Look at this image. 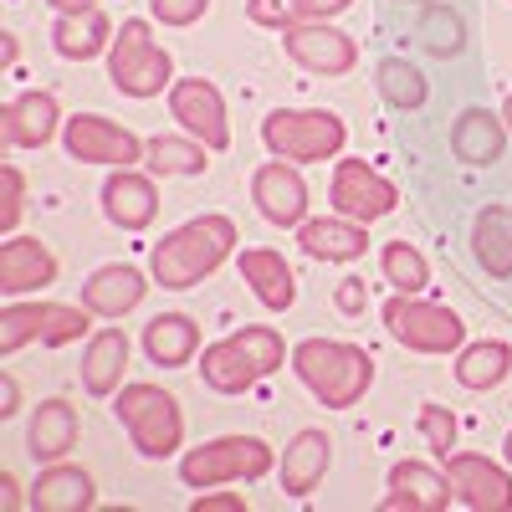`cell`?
<instances>
[{
	"mask_svg": "<svg viewBox=\"0 0 512 512\" xmlns=\"http://www.w3.org/2000/svg\"><path fill=\"white\" fill-rule=\"evenodd\" d=\"M415 36H420V47H425V52H436V57H456V52H461V41H466L461 16L446 11V6H431V11H425Z\"/></svg>",
	"mask_w": 512,
	"mask_h": 512,
	"instance_id": "obj_32",
	"label": "cell"
},
{
	"mask_svg": "<svg viewBox=\"0 0 512 512\" xmlns=\"http://www.w3.org/2000/svg\"><path fill=\"white\" fill-rule=\"evenodd\" d=\"M272 472V451L256 436H221L180 461V477L190 487H216V482H256Z\"/></svg>",
	"mask_w": 512,
	"mask_h": 512,
	"instance_id": "obj_5",
	"label": "cell"
},
{
	"mask_svg": "<svg viewBox=\"0 0 512 512\" xmlns=\"http://www.w3.org/2000/svg\"><path fill=\"white\" fill-rule=\"evenodd\" d=\"M297 246L308 256H318V262H354V256H364L369 236L359 221H308Z\"/></svg>",
	"mask_w": 512,
	"mask_h": 512,
	"instance_id": "obj_24",
	"label": "cell"
},
{
	"mask_svg": "<svg viewBox=\"0 0 512 512\" xmlns=\"http://www.w3.org/2000/svg\"><path fill=\"white\" fill-rule=\"evenodd\" d=\"M446 482L472 512H512V477L482 456H451Z\"/></svg>",
	"mask_w": 512,
	"mask_h": 512,
	"instance_id": "obj_12",
	"label": "cell"
},
{
	"mask_svg": "<svg viewBox=\"0 0 512 512\" xmlns=\"http://www.w3.org/2000/svg\"><path fill=\"white\" fill-rule=\"evenodd\" d=\"M246 16L256 21V26H297V16H292V0H246Z\"/></svg>",
	"mask_w": 512,
	"mask_h": 512,
	"instance_id": "obj_39",
	"label": "cell"
},
{
	"mask_svg": "<svg viewBox=\"0 0 512 512\" xmlns=\"http://www.w3.org/2000/svg\"><path fill=\"white\" fill-rule=\"evenodd\" d=\"M82 333H88V313H82V308H67V303H52V318H47L41 344L62 349V344H72V338H82Z\"/></svg>",
	"mask_w": 512,
	"mask_h": 512,
	"instance_id": "obj_36",
	"label": "cell"
},
{
	"mask_svg": "<svg viewBox=\"0 0 512 512\" xmlns=\"http://www.w3.org/2000/svg\"><path fill=\"white\" fill-rule=\"evenodd\" d=\"M144 272L134 267H103L88 277V287H82V297H88V308L103 313V318H123V313H134L144 303Z\"/></svg>",
	"mask_w": 512,
	"mask_h": 512,
	"instance_id": "obj_17",
	"label": "cell"
},
{
	"mask_svg": "<svg viewBox=\"0 0 512 512\" xmlns=\"http://www.w3.org/2000/svg\"><path fill=\"white\" fill-rule=\"evenodd\" d=\"M205 6H210V0H154V16L164 26H190V21L205 16Z\"/></svg>",
	"mask_w": 512,
	"mask_h": 512,
	"instance_id": "obj_40",
	"label": "cell"
},
{
	"mask_svg": "<svg viewBox=\"0 0 512 512\" xmlns=\"http://www.w3.org/2000/svg\"><path fill=\"white\" fill-rule=\"evenodd\" d=\"M384 277H390L400 292H420V287H425V262H420V251L405 246V241H390V246H384Z\"/></svg>",
	"mask_w": 512,
	"mask_h": 512,
	"instance_id": "obj_35",
	"label": "cell"
},
{
	"mask_svg": "<svg viewBox=\"0 0 512 512\" xmlns=\"http://www.w3.org/2000/svg\"><path fill=\"white\" fill-rule=\"evenodd\" d=\"M16 405H21L16 379H11V374H0V415H16Z\"/></svg>",
	"mask_w": 512,
	"mask_h": 512,
	"instance_id": "obj_44",
	"label": "cell"
},
{
	"mask_svg": "<svg viewBox=\"0 0 512 512\" xmlns=\"http://www.w3.org/2000/svg\"><path fill=\"white\" fill-rule=\"evenodd\" d=\"M379 88H384V98H390L395 108H420L425 103V77L410 67V62H379Z\"/></svg>",
	"mask_w": 512,
	"mask_h": 512,
	"instance_id": "obj_33",
	"label": "cell"
},
{
	"mask_svg": "<svg viewBox=\"0 0 512 512\" xmlns=\"http://www.w3.org/2000/svg\"><path fill=\"white\" fill-rule=\"evenodd\" d=\"M0 502H6V507H21V487H16V477L0 482Z\"/></svg>",
	"mask_w": 512,
	"mask_h": 512,
	"instance_id": "obj_45",
	"label": "cell"
},
{
	"mask_svg": "<svg viewBox=\"0 0 512 512\" xmlns=\"http://www.w3.org/2000/svg\"><path fill=\"white\" fill-rule=\"evenodd\" d=\"M118 420L134 431V446L144 456H154V461L169 456L180 446V436H185V420H180L175 395L154 390V384H128V390L118 395Z\"/></svg>",
	"mask_w": 512,
	"mask_h": 512,
	"instance_id": "obj_6",
	"label": "cell"
},
{
	"mask_svg": "<svg viewBox=\"0 0 512 512\" xmlns=\"http://www.w3.org/2000/svg\"><path fill=\"white\" fill-rule=\"evenodd\" d=\"M62 16H77V11H93V0H52Z\"/></svg>",
	"mask_w": 512,
	"mask_h": 512,
	"instance_id": "obj_46",
	"label": "cell"
},
{
	"mask_svg": "<svg viewBox=\"0 0 512 512\" xmlns=\"http://www.w3.org/2000/svg\"><path fill=\"white\" fill-rule=\"evenodd\" d=\"M384 328L415 354H446V349H456L466 338V328H461V318L451 308L415 303L410 292H395L390 303H384Z\"/></svg>",
	"mask_w": 512,
	"mask_h": 512,
	"instance_id": "obj_7",
	"label": "cell"
},
{
	"mask_svg": "<svg viewBox=\"0 0 512 512\" xmlns=\"http://www.w3.org/2000/svg\"><path fill=\"white\" fill-rule=\"evenodd\" d=\"M451 149H456V159H466V164H492V159L502 154V123H497L487 108H466V113L456 118Z\"/></svg>",
	"mask_w": 512,
	"mask_h": 512,
	"instance_id": "obj_27",
	"label": "cell"
},
{
	"mask_svg": "<svg viewBox=\"0 0 512 512\" xmlns=\"http://www.w3.org/2000/svg\"><path fill=\"white\" fill-rule=\"evenodd\" d=\"M246 507V497H236V492H216V497H195V512H241Z\"/></svg>",
	"mask_w": 512,
	"mask_h": 512,
	"instance_id": "obj_43",
	"label": "cell"
},
{
	"mask_svg": "<svg viewBox=\"0 0 512 512\" xmlns=\"http://www.w3.org/2000/svg\"><path fill=\"white\" fill-rule=\"evenodd\" d=\"M139 139L128 128L98 118V113H77L67 123V154L82 159V164H134L139 159Z\"/></svg>",
	"mask_w": 512,
	"mask_h": 512,
	"instance_id": "obj_10",
	"label": "cell"
},
{
	"mask_svg": "<svg viewBox=\"0 0 512 512\" xmlns=\"http://www.w3.org/2000/svg\"><path fill=\"white\" fill-rule=\"evenodd\" d=\"M512 369V349L507 344H472L461 354L456 364V379L466 384V390H492V384H502Z\"/></svg>",
	"mask_w": 512,
	"mask_h": 512,
	"instance_id": "obj_30",
	"label": "cell"
},
{
	"mask_svg": "<svg viewBox=\"0 0 512 512\" xmlns=\"http://www.w3.org/2000/svg\"><path fill=\"white\" fill-rule=\"evenodd\" d=\"M103 210L108 221H118L123 231H144L154 216H159V195L144 175H113L103 185Z\"/></svg>",
	"mask_w": 512,
	"mask_h": 512,
	"instance_id": "obj_18",
	"label": "cell"
},
{
	"mask_svg": "<svg viewBox=\"0 0 512 512\" xmlns=\"http://www.w3.org/2000/svg\"><path fill=\"white\" fill-rule=\"evenodd\" d=\"M72 441H77V410H72L67 400H47V405L31 415V436H26V446H31L36 461H57V456H67Z\"/></svg>",
	"mask_w": 512,
	"mask_h": 512,
	"instance_id": "obj_20",
	"label": "cell"
},
{
	"mask_svg": "<svg viewBox=\"0 0 512 512\" xmlns=\"http://www.w3.org/2000/svg\"><path fill=\"white\" fill-rule=\"evenodd\" d=\"M169 108H175V118L190 128L200 144H210V149H226V144H231L226 103H221V93H216V82H205V77L175 82V93H169Z\"/></svg>",
	"mask_w": 512,
	"mask_h": 512,
	"instance_id": "obj_11",
	"label": "cell"
},
{
	"mask_svg": "<svg viewBox=\"0 0 512 512\" xmlns=\"http://www.w3.org/2000/svg\"><path fill=\"white\" fill-rule=\"evenodd\" d=\"M333 205H338V216L344 221H379V216H390L395 210V185L390 180H379L369 164L349 159V164H338V175H333Z\"/></svg>",
	"mask_w": 512,
	"mask_h": 512,
	"instance_id": "obj_9",
	"label": "cell"
},
{
	"mask_svg": "<svg viewBox=\"0 0 512 512\" xmlns=\"http://www.w3.org/2000/svg\"><path fill=\"white\" fill-rule=\"evenodd\" d=\"M507 456H512V436H507Z\"/></svg>",
	"mask_w": 512,
	"mask_h": 512,
	"instance_id": "obj_48",
	"label": "cell"
},
{
	"mask_svg": "<svg viewBox=\"0 0 512 512\" xmlns=\"http://www.w3.org/2000/svg\"><path fill=\"white\" fill-rule=\"evenodd\" d=\"M0 190H6V205H0V226H16L21 221V205H26V180H21V169H0Z\"/></svg>",
	"mask_w": 512,
	"mask_h": 512,
	"instance_id": "obj_38",
	"label": "cell"
},
{
	"mask_svg": "<svg viewBox=\"0 0 512 512\" xmlns=\"http://www.w3.org/2000/svg\"><path fill=\"white\" fill-rule=\"evenodd\" d=\"M47 318H52V303H16V308H6V318H0V349L6 354L26 349L31 338L47 333Z\"/></svg>",
	"mask_w": 512,
	"mask_h": 512,
	"instance_id": "obj_31",
	"label": "cell"
},
{
	"mask_svg": "<svg viewBox=\"0 0 512 512\" xmlns=\"http://www.w3.org/2000/svg\"><path fill=\"white\" fill-rule=\"evenodd\" d=\"M277 364H282V333L277 328H241V333H231V338L205 349L200 374H205L210 390L241 395L256 379H267Z\"/></svg>",
	"mask_w": 512,
	"mask_h": 512,
	"instance_id": "obj_3",
	"label": "cell"
},
{
	"mask_svg": "<svg viewBox=\"0 0 512 512\" xmlns=\"http://www.w3.org/2000/svg\"><path fill=\"white\" fill-rule=\"evenodd\" d=\"M420 431L431 441V451H451L456 446V415L446 405H420Z\"/></svg>",
	"mask_w": 512,
	"mask_h": 512,
	"instance_id": "obj_37",
	"label": "cell"
},
{
	"mask_svg": "<svg viewBox=\"0 0 512 512\" xmlns=\"http://www.w3.org/2000/svg\"><path fill=\"white\" fill-rule=\"evenodd\" d=\"M149 164H154V175H190V169H205V154L190 139H154Z\"/></svg>",
	"mask_w": 512,
	"mask_h": 512,
	"instance_id": "obj_34",
	"label": "cell"
},
{
	"mask_svg": "<svg viewBox=\"0 0 512 512\" xmlns=\"http://www.w3.org/2000/svg\"><path fill=\"white\" fill-rule=\"evenodd\" d=\"M128 369V338L118 328L98 333L93 338V349L88 359H82V384H88V395H113L118 390V379Z\"/></svg>",
	"mask_w": 512,
	"mask_h": 512,
	"instance_id": "obj_26",
	"label": "cell"
},
{
	"mask_svg": "<svg viewBox=\"0 0 512 512\" xmlns=\"http://www.w3.org/2000/svg\"><path fill=\"white\" fill-rule=\"evenodd\" d=\"M236 246V226L226 216H200L180 231H169L154 246V282L159 287H195L200 277H210Z\"/></svg>",
	"mask_w": 512,
	"mask_h": 512,
	"instance_id": "obj_1",
	"label": "cell"
},
{
	"mask_svg": "<svg viewBox=\"0 0 512 512\" xmlns=\"http://www.w3.org/2000/svg\"><path fill=\"white\" fill-rule=\"evenodd\" d=\"M292 364H297L303 384L328 410L359 405V395L369 390V379H374V364L354 344H333V338H308V344H297Z\"/></svg>",
	"mask_w": 512,
	"mask_h": 512,
	"instance_id": "obj_2",
	"label": "cell"
},
{
	"mask_svg": "<svg viewBox=\"0 0 512 512\" xmlns=\"http://www.w3.org/2000/svg\"><path fill=\"white\" fill-rule=\"evenodd\" d=\"M451 482L436 477L431 466L420 461H400L390 472V497H384V512H446L451 502Z\"/></svg>",
	"mask_w": 512,
	"mask_h": 512,
	"instance_id": "obj_14",
	"label": "cell"
},
{
	"mask_svg": "<svg viewBox=\"0 0 512 512\" xmlns=\"http://www.w3.org/2000/svg\"><path fill=\"white\" fill-rule=\"evenodd\" d=\"M328 472V436L323 431H303V436H292L287 456H282V487L292 497H308Z\"/></svg>",
	"mask_w": 512,
	"mask_h": 512,
	"instance_id": "obj_19",
	"label": "cell"
},
{
	"mask_svg": "<svg viewBox=\"0 0 512 512\" xmlns=\"http://www.w3.org/2000/svg\"><path fill=\"white\" fill-rule=\"evenodd\" d=\"M333 303L344 308V313H359V308H364V282L344 277V282H338V292H333Z\"/></svg>",
	"mask_w": 512,
	"mask_h": 512,
	"instance_id": "obj_42",
	"label": "cell"
},
{
	"mask_svg": "<svg viewBox=\"0 0 512 512\" xmlns=\"http://www.w3.org/2000/svg\"><path fill=\"white\" fill-rule=\"evenodd\" d=\"M57 128V103L52 93H21L11 108H6V144H21V149H41Z\"/></svg>",
	"mask_w": 512,
	"mask_h": 512,
	"instance_id": "obj_22",
	"label": "cell"
},
{
	"mask_svg": "<svg viewBox=\"0 0 512 512\" xmlns=\"http://www.w3.org/2000/svg\"><path fill=\"white\" fill-rule=\"evenodd\" d=\"M52 277H57V262H52V251L41 246L36 236H16V241L0 246V292L6 297L47 287Z\"/></svg>",
	"mask_w": 512,
	"mask_h": 512,
	"instance_id": "obj_16",
	"label": "cell"
},
{
	"mask_svg": "<svg viewBox=\"0 0 512 512\" xmlns=\"http://www.w3.org/2000/svg\"><path fill=\"white\" fill-rule=\"evenodd\" d=\"M477 262L492 277H512V210L487 205L477 216Z\"/></svg>",
	"mask_w": 512,
	"mask_h": 512,
	"instance_id": "obj_28",
	"label": "cell"
},
{
	"mask_svg": "<svg viewBox=\"0 0 512 512\" xmlns=\"http://www.w3.org/2000/svg\"><path fill=\"white\" fill-rule=\"evenodd\" d=\"M349 0H292V16L297 21H323V16H333V11H344Z\"/></svg>",
	"mask_w": 512,
	"mask_h": 512,
	"instance_id": "obj_41",
	"label": "cell"
},
{
	"mask_svg": "<svg viewBox=\"0 0 512 512\" xmlns=\"http://www.w3.org/2000/svg\"><path fill=\"white\" fill-rule=\"evenodd\" d=\"M251 195H256V205H262V216L272 226H297L308 210V185L297 180V169H287V164H267L262 175L251 180Z\"/></svg>",
	"mask_w": 512,
	"mask_h": 512,
	"instance_id": "obj_15",
	"label": "cell"
},
{
	"mask_svg": "<svg viewBox=\"0 0 512 512\" xmlns=\"http://www.w3.org/2000/svg\"><path fill=\"white\" fill-rule=\"evenodd\" d=\"M287 52H292V62H303L308 72H323V77H338V72H349L359 62L354 41L344 31H333V26H318V21L287 26Z\"/></svg>",
	"mask_w": 512,
	"mask_h": 512,
	"instance_id": "obj_13",
	"label": "cell"
},
{
	"mask_svg": "<svg viewBox=\"0 0 512 512\" xmlns=\"http://www.w3.org/2000/svg\"><path fill=\"white\" fill-rule=\"evenodd\" d=\"M241 277L256 287V297H262L267 308H287L292 303V267L282 262L277 251H262V246H251V251H241Z\"/></svg>",
	"mask_w": 512,
	"mask_h": 512,
	"instance_id": "obj_25",
	"label": "cell"
},
{
	"mask_svg": "<svg viewBox=\"0 0 512 512\" xmlns=\"http://www.w3.org/2000/svg\"><path fill=\"white\" fill-rule=\"evenodd\" d=\"M103 41H108V21H103L98 6L57 21V52H62V57H77V62H82V57H98Z\"/></svg>",
	"mask_w": 512,
	"mask_h": 512,
	"instance_id": "obj_29",
	"label": "cell"
},
{
	"mask_svg": "<svg viewBox=\"0 0 512 512\" xmlns=\"http://www.w3.org/2000/svg\"><path fill=\"white\" fill-rule=\"evenodd\" d=\"M195 344H200V328L190 318H180V313H164V318H154L144 328V354L154 364H164V369L190 364L195 359Z\"/></svg>",
	"mask_w": 512,
	"mask_h": 512,
	"instance_id": "obj_23",
	"label": "cell"
},
{
	"mask_svg": "<svg viewBox=\"0 0 512 512\" xmlns=\"http://www.w3.org/2000/svg\"><path fill=\"white\" fill-rule=\"evenodd\" d=\"M507 128H512V98H507Z\"/></svg>",
	"mask_w": 512,
	"mask_h": 512,
	"instance_id": "obj_47",
	"label": "cell"
},
{
	"mask_svg": "<svg viewBox=\"0 0 512 512\" xmlns=\"http://www.w3.org/2000/svg\"><path fill=\"white\" fill-rule=\"evenodd\" d=\"M31 507L36 512H82L93 507V477L77 466H52L41 472V482L31 487Z\"/></svg>",
	"mask_w": 512,
	"mask_h": 512,
	"instance_id": "obj_21",
	"label": "cell"
},
{
	"mask_svg": "<svg viewBox=\"0 0 512 512\" xmlns=\"http://www.w3.org/2000/svg\"><path fill=\"white\" fill-rule=\"evenodd\" d=\"M113 82L118 93L128 98H154L164 82H169V52H159L149 41V26L144 21H123L118 41H113Z\"/></svg>",
	"mask_w": 512,
	"mask_h": 512,
	"instance_id": "obj_8",
	"label": "cell"
},
{
	"mask_svg": "<svg viewBox=\"0 0 512 512\" xmlns=\"http://www.w3.org/2000/svg\"><path fill=\"white\" fill-rule=\"evenodd\" d=\"M262 139L277 159H297V164H313L344 149V123L323 108H282L262 123Z\"/></svg>",
	"mask_w": 512,
	"mask_h": 512,
	"instance_id": "obj_4",
	"label": "cell"
}]
</instances>
